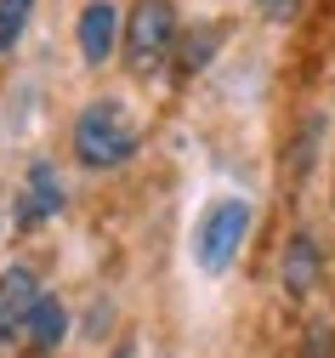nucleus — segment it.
Segmentation results:
<instances>
[{"label": "nucleus", "instance_id": "f257e3e1", "mask_svg": "<svg viewBox=\"0 0 335 358\" xmlns=\"http://www.w3.org/2000/svg\"><path fill=\"white\" fill-rule=\"evenodd\" d=\"M136 143H142V131H136V120L125 114L120 97L85 103L80 120H74V159L91 165V171H114V165H125V159L136 154Z\"/></svg>", "mask_w": 335, "mask_h": 358}, {"label": "nucleus", "instance_id": "f03ea898", "mask_svg": "<svg viewBox=\"0 0 335 358\" xmlns=\"http://www.w3.org/2000/svg\"><path fill=\"white\" fill-rule=\"evenodd\" d=\"M176 46V6L171 0H136L125 17V63L131 74H154Z\"/></svg>", "mask_w": 335, "mask_h": 358}, {"label": "nucleus", "instance_id": "7ed1b4c3", "mask_svg": "<svg viewBox=\"0 0 335 358\" xmlns=\"http://www.w3.org/2000/svg\"><path fill=\"white\" fill-rule=\"evenodd\" d=\"M245 234H250V205L245 199H216L194 228V262L205 273H227V262L238 256Z\"/></svg>", "mask_w": 335, "mask_h": 358}, {"label": "nucleus", "instance_id": "20e7f679", "mask_svg": "<svg viewBox=\"0 0 335 358\" xmlns=\"http://www.w3.org/2000/svg\"><path fill=\"white\" fill-rule=\"evenodd\" d=\"M34 301H40L34 273H29V267H6V273H0V347H6V341H17V336L29 330Z\"/></svg>", "mask_w": 335, "mask_h": 358}, {"label": "nucleus", "instance_id": "39448f33", "mask_svg": "<svg viewBox=\"0 0 335 358\" xmlns=\"http://www.w3.org/2000/svg\"><path fill=\"white\" fill-rule=\"evenodd\" d=\"M324 279V250L313 234H290L284 239V256H278V285L290 296H307L313 285Z\"/></svg>", "mask_w": 335, "mask_h": 358}, {"label": "nucleus", "instance_id": "423d86ee", "mask_svg": "<svg viewBox=\"0 0 335 358\" xmlns=\"http://www.w3.org/2000/svg\"><path fill=\"white\" fill-rule=\"evenodd\" d=\"M74 40H80V57H85L91 69L108 63V57H114V40H120V12L108 6V0H91V6L80 12Z\"/></svg>", "mask_w": 335, "mask_h": 358}, {"label": "nucleus", "instance_id": "0eeeda50", "mask_svg": "<svg viewBox=\"0 0 335 358\" xmlns=\"http://www.w3.org/2000/svg\"><path fill=\"white\" fill-rule=\"evenodd\" d=\"M52 210H63V176H57V165L40 159V165H29V194H23V210H17V228H34Z\"/></svg>", "mask_w": 335, "mask_h": 358}, {"label": "nucleus", "instance_id": "6e6552de", "mask_svg": "<svg viewBox=\"0 0 335 358\" xmlns=\"http://www.w3.org/2000/svg\"><path fill=\"white\" fill-rule=\"evenodd\" d=\"M29 347L34 352H57L63 341H69V307L57 301V296H40L34 301V313H29Z\"/></svg>", "mask_w": 335, "mask_h": 358}, {"label": "nucleus", "instance_id": "1a4fd4ad", "mask_svg": "<svg viewBox=\"0 0 335 358\" xmlns=\"http://www.w3.org/2000/svg\"><path fill=\"white\" fill-rule=\"evenodd\" d=\"M216 46H222V29H216V23H205L199 34H187V40H182L176 69H182V74H199V69L211 63V52H216Z\"/></svg>", "mask_w": 335, "mask_h": 358}, {"label": "nucleus", "instance_id": "9d476101", "mask_svg": "<svg viewBox=\"0 0 335 358\" xmlns=\"http://www.w3.org/2000/svg\"><path fill=\"white\" fill-rule=\"evenodd\" d=\"M301 358H335V319H329V313L307 319V330H301Z\"/></svg>", "mask_w": 335, "mask_h": 358}, {"label": "nucleus", "instance_id": "9b49d317", "mask_svg": "<svg viewBox=\"0 0 335 358\" xmlns=\"http://www.w3.org/2000/svg\"><path fill=\"white\" fill-rule=\"evenodd\" d=\"M29 6H34V0H0V52L17 46V34L29 23Z\"/></svg>", "mask_w": 335, "mask_h": 358}, {"label": "nucleus", "instance_id": "f8f14e48", "mask_svg": "<svg viewBox=\"0 0 335 358\" xmlns=\"http://www.w3.org/2000/svg\"><path fill=\"white\" fill-rule=\"evenodd\" d=\"M296 6H301V0H262V17H267V23H290Z\"/></svg>", "mask_w": 335, "mask_h": 358}, {"label": "nucleus", "instance_id": "ddd939ff", "mask_svg": "<svg viewBox=\"0 0 335 358\" xmlns=\"http://www.w3.org/2000/svg\"><path fill=\"white\" fill-rule=\"evenodd\" d=\"M108 358H136V347H131V341H120V347H114Z\"/></svg>", "mask_w": 335, "mask_h": 358}, {"label": "nucleus", "instance_id": "4468645a", "mask_svg": "<svg viewBox=\"0 0 335 358\" xmlns=\"http://www.w3.org/2000/svg\"><path fill=\"white\" fill-rule=\"evenodd\" d=\"M34 358H45V352H34Z\"/></svg>", "mask_w": 335, "mask_h": 358}]
</instances>
